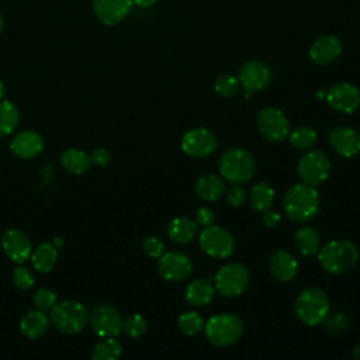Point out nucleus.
<instances>
[{"label":"nucleus","instance_id":"1","mask_svg":"<svg viewBox=\"0 0 360 360\" xmlns=\"http://www.w3.org/2000/svg\"><path fill=\"white\" fill-rule=\"evenodd\" d=\"M284 211L291 221L307 222L319 208V195L315 186L307 183L294 184L284 195Z\"/></svg>","mask_w":360,"mask_h":360},{"label":"nucleus","instance_id":"2","mask_svg":"<svg viewBox=\"0 0 360 360\" xmlns=\"http://www.w3.org/2000/svg\"><path fill=\"white\" fill-rule=\"evenodd\" d=\"M318 259L328 273L342 274L349 271L357 263L359 250L350 240L335 239L321 248Z\"/></svg>","mask_w":360,"mask_h":360},{"label":"nucleus","instance_id":"3","mask_svg":"<svg viewBox=\"0 0 360 360\" xmlns=\"http://www.w3.org/2000/svg\"><path fill=\"white\" fill-rule=\"evenodd\" d=\"M256 163L253 156L240 148L226 150L219 159V173L224 180L232 184H242L255 174Z\"/></svg>","mask_w":360,"mask_h":360},{"label":"nucleus","instance_id":"4","mask_svg":"<svg viewBox=\"0 0 360 360\" xmlns=\"http://www.w3.org/2000/svg\"><path fill=\"white\" fill-rule=\"evenodd\" d=\"M295 314L308 326H316L329 314L328 295L316 287L304 290L295 301Z\"/></svg>","mask_w":360,"mask_h":360},{"label":"nucleus","instance_id":"5","mask_svg":"<svg viewBox=\"0 0 360 360\" xmlns=\"http://www.w3.org/2000/svg\"><path fill=\"white\" fill-rule=\"evenodd\" d=\"M205 336L215 346H229L235 343L243 330L242 319L235 314H217L204 323Z\"/></svg>","mask_w":360,"mask_h":360},{"label":"nucleus","instance_id":"6","mask_svg":"<svg viewBox=\"0 0 360 360\" xmlns=\"http://www.w3.org/2000/svg\"><path fill=\"white\" fill-rule=\"evenodd\" d=\"M51 322L63 333H79L89 322V312L77 301H63L51 309Z\"/></svg>","mask_w":360,"mask_h":360},{"label":"nucleus","instance_id":"7","mask_svg":"<svg viewBox=\"0 0 360 360\" xmlns=\"http://www.w3.org/2000/svg\"><path fill=\"white\" fill-rule=\"evenodd\" d=\"M249 278V270L243 264L228 263L217 271L214 287L224 297H238L246 290Z\"/></svg>","mask_w":360,"mask_h":360},{"label":"nucleus","instance_id":"8","mask_svg":"<svg viewBox=\"0 0 360 360\" xmlns=\"http://www.w3.org/2000/svg\"><path fill=\"white\" fill-rule=\"evenodd\" d=\"M198 242L201 249L215 259H225L231 256L235 249L233 236L226 229L217 225L204 226L200 232Z\"/></svg>","mask_w":360,"mask_h":360},{"label":"nucleus","instance_id":"9","mask_svg":"<svg viewBox=\"0 0 360 360\" xmlns=\"http://www.w3.org/2000/svg\"><path fill=\"white\" fill-rule=\"evenodd\" d=\"M330 172V160L321 150H309L298 162V176L311 186H318L326 180Z\"/></svg>","mask_w":360,"mask_h":360},{"label":"nucleus","instance_id":"10","mask_svg":"<svg viewBox=\"0 0 360 360\" xmlns=\"http://www.w3.org/2000/svg\"><path fill=\"white\" fill-rule=\"evenodd\" d=\"M260 134L270 142H280L290 134L287 117L277 108L267 107L259 111L256 118Z\"/></svg>","mask_w":360,"mask_h":360},{"label":"nucleus","instance_id":"11","mask_svg":"<svg viewBox=\"0 0 360 360\" xmlns=\"http://www.w3.org/2000/svg\"><path fill=\"white\" fill-rule=\"evenodd\" d=\"M238 79L245 89V97L248 98L250 93L259 91L270 84L273 72L270 66L262 60H249L239 69Z\"/></svg>","mask_w":360,"mask_h":360},{"label":"nucleus","instance_id":"12","mask_svg":"<svg viewBox=\"0 0 360 360\" xmlns=\"http://www.w3.org/2000/svg\"><path fill=\"white\" fill-rule=\"evenodd\" d=\"M93 330L101 338H115L122 330L118 311L110 305H98L89 315Z\"/></svg>","mask_w":360,"mask_h":360},{"label":"nucleus","instance_id":"13","mask_svg":"<svg viewBox=\"0 0 360 360\" xmlns=\"http://www.w3.org/2000/svg\"><path fill=\"white\" fill-rule=\"evenodd\" d=\"M217 148L215 135L205 128L187 131L181 138V149L190 158H204L211 155Z\"/></svg>","mask_w":360,"mask_h":360},{"label":"nucleus","instance_id":"14","mask_svg":"<svg viewBox=\"0 0 360 360\" xmlns=\"http://www.w3.org/2000/svg\"><path fill=\"white\" fill-rule=\"evenodd\" d=\"M158 270L167 281H180L187 278L193 271L190 257L181 252H167L159 257Z\"/></svg>","mask_w":360,"mask_h":360},{"label":"nucleus","instance_id":"15","mask_svg":"<svg viewBox=\"0 0 360 360\" xmlns=\"http://www.w3.org/2000/svg\"><path fill=\"white\" fill-rule=\"evenodd\" d=\"M325 96L328 104L339 112L349 114L360 105V90L347 82L333 84Z\"/></svg>","mask_w":360,"mask_h":360},{"label":"nucleus","instance_id":"16","mask_svg":"<svg viewBox=\"0 0 360 360\" xmlns=\"http://www.w3.org/2000/svg\"><path fill=\"white\" fill-rule=\"evenodd\" d=\"M1 248L8 259L22 263L31 257L32 246L28 236L18 229H8L1 236Z\"/></svg>","mask_w":360,"mask_h":360},{"label":"nucleus","instance_id":"17","mask_svg":"<svg viewBox=\"0 0 360 360\" xmlns=\"http://www.w3.org/2000/svg\"><path fill=\"white\" fill-rule=\"evenodd\" d=\"M132 6V0H93L96 17L105 25L121 22L128 15Z\"/></svg>","mask_w":360,"mask_h":360},{"label":"nucleus","instance_id":"18","mask_svg":"<svg viewBox=\"0 0 360 360\" xmlns=\"http://www.w3.org/2000/svg\"><path fill=\"white\" fill-rule=\"evenodd\" d=\"M329 142L332 148L343 158H352L360 152V135L343 125H338L329 132Z\"/></svg>","mask_w":360,"mask_h":360},{"label":"nucleus","instance_id":"19","mask_svg":"<svg viewBox=\"0 0 360 360\" xmlns=\"http://www.w3.org/2000/svg\"><path fill=\"white\" fill-rule=\"evenodd\" d=\"M342 53V42L335 35H323L318 38L309 48V58L318 65H329Z\"/></svg>","mask_w":360,"mask_h":360},{"label":"nucleus","instance_id":"20","mask_svg":"<svg viewBox=\"0 0 360 360\" xmlns=\"http://www.w3.org/2000/svg\"><path fill=\"white\" fill-rule=\"evenodd\" d=\"M10 149L18 158L31 159L42 152L44 141L42 136L35 131H22L11 139Z\"/></svg>","mask_w":360,"mask_h":360},{"label":"nucleus","instance_id":"21","mask_svg":"<svg viewBox=\"0 0 360 360\" xmlns=\"http://www.w3.org/2000/svg\"><path fill=\"white\" fill-rule=\"evenodd\" d=\"M269 267L271 274L280 281H290L298 273L297 259L287 250H277L271 255Z\"/></svg>","mask_w":360,"mask_h":360},{"label":"nucleus","instance_id":"22","mask_svg":"<svg viewBox=\"0 0 360 360\" xmlns=\"http://www.w3.org/2000/svg\"><path fill=\"white\" fill-rule=\"evenodd\" d=\"M215 292V287L207 278H197L193 280L186 288V300L188 304L194 307H204L207 305Z\"/></svg>","mask_w":360,"mask_h":360},{"label":"nucleus","instance_id":"23","mask_svg":"<svg viewBox=\"0 0 360 360\" xmlns=\"http://www.w3.org/2000/svg\"><path fill=\"white\" fill-rule=\"evenodd\" d=\"M48 328H49V319L45 315V312L39 309L27 312L20 321L21 332L30 339L41 338L42 335H45Z\"/></svg>","mask_w":360,"mask_h":360},{"label":"nucleus","instance_id":"24","mask_svg":"<svg viewBox=\"0 0 360 360\" xmlns=\"http://www.w3.org/2000/svg\"><path fill=\"white\" fill-rule=\"evenodd\" d=\"M169 236L179 243H187L193 240L198 233V225L194 219L187 217H177L170 221L167 226Z\"/></svg>","mask_w":360,"mask_h":360},{"label":"nucleus","instance_id":"25","mask_svg":"<svg viewBox=\"0 0 360 360\" xmlns=\"http://www.w3.org/2000/svg\"><path fill=\"white\" fill-rule=\"evenodd\" d=\"M225 191V183L222 177L215 174H205L197 180L195 194L204 201H215Z\"/></svg>","mask_w":360,"mask_h":360},{"label":"nucleus","instance_id":"26","mask_svg":"<svg viewBox=\"0 0 360 360\" xmlns=\"http://www.w3.org/2000/svg\"><path fill=\"white\" fill-rule=\"evenodd\" d=\"M58 248L53 243H41L34 253H31V262L35 270L39 273H49L56 264Z\"/></svg>","mask_w":360,"mask_h":360},{"label":"nucleus","instance_id":"27","mask_svg":"<svg viewBox=\"0 0 360 360\" xmlns=\"http://www.w3.org/2000/svg\"><path fill=\"white\" fill-rule=\"evenodd\" d=\"M90 156L80 149H68L60 156L62 166L73 174H82L90 167Z\"/></svg>","mask_w":360,"mask_h":360},{"label":"nucleus","instance_id":"28","mask_svg":"<svg viewBox=\"0 0 360 360\" xmlns=\"http://www.w3.org/2000/svg\"><path fill=\"white\" fill-rule=\"evenodd\" d=\"M274 200V190L267 183H257L252 187L249 194V201L253 210L266 211L270 208Z\"/></svg>","mask_w":360,"mask_h":360},{"label":"nucleus","instance_id":"29","mask_svg":"<svg viewBox=\"0 0 360 360\" xmlns=\"http://www.w3.org/2000/svg\"><path fill=\"white\" fill-rule=\"evenodd\" d=\"M295 243L302 255H314L319 250L321 239L318 232L311 226H302L295 233Z\"/></svg>","mask_w":360,"mask_h":360},{"label":"nucleus","instance_id":"30","mask_svg":"<svg viewBox=\"0 0 360 360\" xmlns=\"http://www.w3.org/2000/svg\"><path fill=\"white\" fill-rule=\"evenodd\" d=\"M20 122L17 107L7 100H0V136L11 134Z\"/></svg>","mask_w":360,"mask_h":360},{"label":"nucleus","instance_id":"31","mask_svg":"<svg viewBox=\"0 0 360 360\" xmlns=\"http://www.w3.org/2000/svg\"><path fill=\"white\" fill-rule=\"evenodd\" d=\"M121 343L115 338H105L93 347L91 357L94 360H115L121 356Z\"/></svg>","mask_w":360,"mask_h":360},{"label":"nucleus","instance_id":"32","mask_svg":"<svg viewBox=\"0 0 360 360\" xmlns=\"http://www.w3.org/2000/svg\"><path fill=\"white\" fill-rule=\"evenodd\" d=\"M288 136L290 143L297 149H311L316 142V132L308 127H298Z\"/></svg>","mask_w":360,"mask_h":360},{"label":"nucleus","instance_id":"33","mask_svg":"<svg viewBox=\"0 0 360 360\" xmlns=\"http://www.w3.org/2000/svg\"><path fill=\"white\" fill-rule=\"evenodd\" d=\"M179 328L186 335H195L204 328V321L201 315L194 311L184 312L179 318Z\"/></svg>","mask_w":360,"mask_h":360},{"label":"nucleus","instance_id":"34","mask_svg":"<svg viewBox=\"0 0 360 360\" xmlns=\"http://www.w3.org/2000/svg\"><path fill=\"white\" fill-rule=\"evenodd\" d=\"M239 87H240L239 79L232 76V75H221L214 82L215 91L221 96H225V97L235 96L239 91Z\"/></svg>","mask_w":360,"mask_h":360},{"label":"nucleus","instance_id":"35","mask_svg":"<svg viewBox=\"0 0 360 360\" xmlns=\"http://www.w3.org/2000/svg\"><path fill=\"white\" fill-rule=\"evenodd\" d=\"M122 330L131 338H139L146 332V321L139 314H134L122 321Z\"/></svg>","mask_w":360,"mask_h":360},{"label":"nucleus","instance_id":"36","mask_svg":"<svg viewBox=\"0 0 360 360\" xmlns=\"http://www.w3.org/2000/svg\"><path fill=\"white\" fill-rule=\"evenodd\" d=\"M34 304L39 311H49L56 304V294L51 288H41L34 294Z\"/></svg>","mask_w":360,"mask_h":360},{"label":"nucleus","instance_id":"37","mask_svg":"<svg viewBox=\"0 0 360 360\" xmlns=\"http://www.w3.org/2000/svg\"><path fill=\"white\" fill-rule=\"evenodd\" d=\"M142 249L143 252L150 256V257H160L163 255V250H165V245L163 242L156 238V236H148L143 239V243H142Z\"/></svg>","mask_w":360,"mask_h":360},{"label":"nucleus","instance_id":"38","mask_svg":"<svg viewBox=\"0 0 360 360\" xmlns=\"http://www.w3.org/2000/svg\"><path fill=\"white\" fill-rule=\"evenodd\" d=\"M13 280L20 290H30L34 285V277L25 267H15Z\"/></svg>","mask_w":360,"mask_h":360},{"label":"nucleus","instance_id":"39","mask_svg":"<svg viewBox=\"0 0 360 360\" xmlns=\"http://www.w3.org/2000/svg\"><path fill=\"white\" fill-rule=\"evenodd\" d=\"M323 322H325V328L332 332H339L349 326V321L343 314H332V315L328 314Z\"/></svg>","mask_w":360,"mask_h":360},{"label":"nucleus","instance_id":"40","mask_svg":"<svg viewBox=\"0 0 360 360\" xmlns=\"http://www.w3.org/2000/svg\"><path fill=\"white\" fill-rule=\"evenodd\" d=\"M246 191L239 184H235L226 193V201L232 207H240L246 201Z\"/></svg>","mask_w":360,"mask_h":360},{"label":"nucleus","instance_id":"41","mask_svg":"<svg viewBox=\"0 0 360 360\" xmlns=\"http://www.w3.org/2000/svg\"><path fill=\"white\" fill-rule=\"evenodd\" d=\"M195 217H197V222L202 226H208V225H212L214 224V219H215V215L212 212V210H210L208 207H201L197 210L195 212Z\"/></svg>","mask_w":360,"mask_h":360},{"label":"nucleus","instance_id":"42","mask_svg":"<svg viewBox=\"0 0 360 360\" xmlns=\"http://www.w3.org/2000/svg\"><path fill=\"white\" fill-rule=\"evenodd\" d=\"M90 160L97 166H105L110 162V152L104 148H98L91 153Z\"/></svg>","mask_w":360,"mask_h":360},{"label":"nucleus","instance_id":"43","mask_svg":"<svg viewBox=\"0 0 360 360\" xmlns=\"http://www.w3.org/2000/svg\"><path fill=\"white\" fill-rule=\"evenodd\" d=\"M263 212H264V214H263V222H264L266 226L274 228V226L278 225V222H280V219H281L278 212L271 211V210H266V211H263Z\"/></svg>","mask_w":360,"mask_h":360},{"label":"nucleus","instance_id":"44","mask_svg":"<svg viewBox=\"0 0 360 360\" xmlns=\"http://www.w3.org/2000/svg\"><path fill=\"white\" fill-rule=\"evenodd\" d=\"M158 3V0H132V4L138 6V7H143V8H148V7H152Z\"/></svg>","mask_w":360,"mask_h":360},{"label":"nucleus","instance_id":"45","mask_svg":"<svg viewBox=\"0 0 360 360\" xmlns=\"http://www.w3.org/2000/svg\"><path fill=\"white\" fill-rule=\"evenodd\" d=\"M52 243L55 245V248H62V246H63V243H65V240H63V238H62V236H55Z\"/></svg>","mask_w":360,"mask_h":360},{"label":"nucleus","instance_id":"46","mask_svg":"<svg viewBox=\"0 0 360 360\" xmlns=\"http://www.w3.org/2000/svg\"><path fill=\"white\" fill-rule=\"evenodd\" d=\"M353 356H354V359L360 360V345H356V346L353 347Z\"/></svg>","mask_w":360,"mask_h":360},{"label":"nucleus","instance_id":"47","mask_svg":"<svg viewBox=\"0 0 360 360\" xmlns=\"http://www.w3.org/2000/svg\"><path fill=\"white\" fill-rule=\"evenodd\" d=\"M4 93H6V89H4V84H3V82L0 80V100L4 97Z\"/></svg>","mask_w":360,"mask_h":360},{"label":"nucleus","instance_id":"48","mask_svg":"<svg viewBox=\"0 0 360 360\" xmlns=\"http://www.w3.org/2000/svg\"><path fill=\"white\" fill-rule=\"evenodd\" d=\"M3 28H4V20H3V17L0 15V32L3 31Z\"/></svg>","mask_w":360,"mask_h":360},{"label":"nucleus","instance_id":"49","mask_svg":"<svg viewBox=\"0 0 360 360\" xmlns=\"http://www.w3.org/2000/svg\"><path fill=\"white\" fill-rule=\"evenodd\" d=\"M316 96H318V97H323V96H325V93L321 90V91H318V94H316Z\"/></svg>","mask_w":360,"mask_h":360},{"label":"nucleus","instance_id":"50","mask_svg":"<svg viewBox=\"0 0 360 360\" xmlns=\"http://www.w3.org/2000/svg\"><path fill=\"white\" fill-rule=\"evenodd\" d=\"M0 245H1V242H0Z\"/></svg>","mask_w":360,"mask_h":360}]
</instances>
